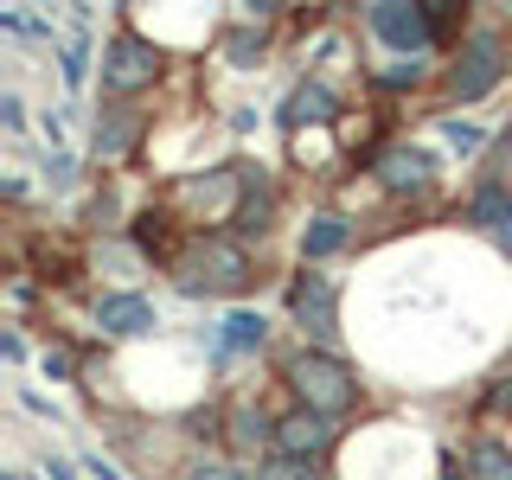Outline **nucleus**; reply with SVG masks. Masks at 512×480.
<instances>
[{"instance_id": "obj_16", "label": "nucleus", "mask_w": 512, "mask_h": 480, "mask_svg": "<svg viewBox=\"0 0 512 480\" xmlns=\"http://www.w3.org/2000/svg\"><path fill=\"white\" fill-rule=\"evenodd\" d=\"M468 218H474V224H487V231H506V224H512V186H506V180H487V186L474 192Z\"/></svg>"}, {"instance_id": "obj_26", "label": "nucleus", "mask_w": 512, "mask_h": 480, "mask_svg": "<svg viewBox=\"0 0 512 480\" xmlns=\"http://www.w3.org/2000/svg\"><path fill=\"white\" fill-rule=\"evenodd\" d=\"M0 128H7V135H20V128H26V96L20 90H0Z\"/></svg>"}, {"instance_id": "obj_5", "label": "nucleus", "mask_w": 512, "mask_h": 480, "mask_svg": "<svg viewBox=\"0 0 512 480\" xmlns=\"http://www.w3.org/2000/svg\"><path fill=\"white\" fill-rule=\"evenodd\" d=\"M288 320H295L314 346L333 340V333H340V288H333V276H320V269L301 263V276L288 282Z\"/></svg>"}, {"instance_id": "obj_10", "label": "nucleus", "mask_w": 512, "mask_h": 480, "mask_svg": "<svg viewBox=\"0 0 512 480\" xmlns=\"http://www.w3.org/2000/svg\"><path fill=\"white\" fill-rule=\"evenodd\" d=\"M96 327H103L109 340H141V333L160 327V314H154L148 295H103L96 301Z\"/></svg>"}, {"instance_id": "obj_19", "label": "nucleus", "mask_w": 512, "mask_h": 480, "mask_svg": "<svg viewBox=\"0 0 512 480\" xmlns=\"http://www.w3.org/2000/svg\"><path fill=\"white\" fill-rule=\"evenodd\" d=\"M0 32H13V39H32V45H52V26L39 20V13H26V7H0Z\"/></svg>"}, {"instance_id": "obj_1", "label": "nucleus", "mask_w": 512, "mask_h": 480, "mask_svg": "<svg viewBox=\"0 0 512 480\" xmlns=\"http://www.w3.org/2000/svg\"><path fill=\"white\" fill-rule=\"evenodd\" d=\"M173 282L186 288V295H244L256 282V256L237 244V237H186L180 250H173Z\"/></svg>"}, {"instance_id": "obj_8", "label": "nucleus", "mask_w": 512, "mask_h": 480, "mask_svg": "<svg viewBox=\"0 0 512 480\" xmlns=\"http://www.w3.org/2000/svg\"><path fill=\"white\" fill-rule=\"evenodd\" d=\"M372 173H378L384 192H429L436 186V160L423 148H410V141H391V148L372 160Z\"/></svg>"}, {"instance_id": "obj_24", "label": "nucleus", "mask_w": 512, "mask_h": 480, "mask_svg": "<svg viewBox=\"0 0 512 480\" xmlns=\"http://www.w3.org/2000/svg\"><path fill=\"white\" fill-rule=\"evenodd\" d=\"M378 84H384V90H416V84H423V58H397V64H384Z\"/></svg>"}, {"instance_id": "obj_6", "label": "nucleus", "mask_w": 512, "mask_h": 480, "mask_svg": "<svg viewBox=\"0 0 512 480\" xmlns=\"http://www.w3.org/2000/svg\"><path fill=\"white\" fill-rule=\"evenodd\" d=\"M365 26H372L378 45H391V52H404V58H423L429 39H436L416 0H372V7H365Z\"/></svg>"}, {"instance_id": "obj_14", "label": "nucleus", "mask_w": 512, "mask_h": 480, "mask_svg": "<svg viewBox=\"0 0 512 480\" xmlns=\"http://www.w3.org/2000/svg\"><path fill=\"white\" fill-rule=\"evenodd\" d=\"M218 346H224V352H263V346H269V320L250 314V308H231V314H224Z\"/></svg>"}, {"instance_id": "obj_12", "label": "nucleus", "mask_w": 512, "mask_h": 480, "mask_svg": "<svg viewBox=\"0 0 512 480\" xmlns=\"http://www.w3.org/2000/svg\"><path fill=\"white\" fill-rule=\"evenodd\" d=\"M346 218L340 212H314L308 218V231H301V263H327L333 250H346Z\"/></svg>"}, {"instance_id": "obj_9", "label": "nucleus", "mask_w": 512, "mask_h": 480, "mask_svg": "<svg viewBox=\"0 0 512 480\" xmlns=\"http://www.w3.org/2000/svg\"><path fill=\"white\" fill-rule=\"evenodd\" d=\"M276 180H269V167H244V192H237V237H269V224H276Z\"/></svg>"}, {"instance_id": "obj_7", "label": "nucleus", "mask_w": 512, "mask_h": 480, "mask_svg": "<svg viewBox=\"0 0 512 480\" xmlns=\"http://www.w3.org/2000/svg\"><path fill=\"white\" fill-rule=\"evenodd\" d=\"M333 442H340L333 416H320V410H308V404H295V410L276 416V448H282V455H308V461H320Z\"/></svg>"}, {"instance_id": "obj_11", "label": "nucleus", "mask_w": 512, "mask_h": 480, "mask_svg": "<svg viewBox=\"0 0 512 480\" xmlns=\"http://www.w3.org/2000/svg\"><path fill=\"white\" fill-rule=\"evenodd\" d=\"M276 116H282V128H327L333 116H340V96L320 84V77H301V84L282 96Z\"/></svg>"}, {"instance_id": "obj_25", "label": "nucleus", "mask_w": 512, "mask_h": 480, "mask_svg": "<svg viewBox=\"0 0 512 480\" xmlns=\"http://www.w3.org/2000/svg\"><path fill=\"white\" fill-rule=\"evenodd\" d=\"M39 372L52 378V384H64V378H77V352L71 346H45V359H39Z\"/></svg>"}, {"instance_id": "obj_2", "label": "nucleus", "mask_w": 512, "mask_h": 480, "mask_svg": "<svg viewBox=\"0 0 512 480\" xmlns=\"http://www.w3.org/2000/svg\"><path fill=\"white\" fill-rule=\"evenodd\" d=\"M288 391H295V404H308L320 416H346L352 404H359V378H352L346 359H333L327 346H301L295 359L282 365Z\"/></svg>"}, {"instance_id": "obj_30", "label": "nucleus", "mask_w": 512, "mask_h": 480, "mask_svg": "<svg viewBox=\"0 0 512 480\" xmlns=\"http://www.w3.org/2000/svg\"><path fill=\"white\" fill-rule=\"evenodd\" d=\"M45 474H52V480H71V461H58V455H52V461H45Z\"/></svg>"}, {"instance_id": "obj_28", "label": "nucleus", "mask_w": 512, "mask_h": 480, "mask_svg": "<svg viewBox=\"0 0 512 480\" xmlns=\"http://www.w3.org/2000/svg\"><path fill=\"white\" fill-rule=\"evenodd\" d=\"M0 359H7V365H20V359H26V340H20V333H13V327L0 333Z\"/></svg>"}, {"instance_id": "obj_29", "label": "nucleus", "mask_w": 512, "mask_h": 480, "mask_svg": "<svg viewBox=\"0 0 512 480\" xmlns=\"http://www.w3.org/2000/svg\"><path fill=\"white\" fill-rule=\"evenodd\" d=\"M244 7H250V20H276L288 0H244Z\"/></svg>"}, {"instance_id": "obj_23", "label": "nucleus", "mask_w": 512, "mask_h": 480, "mask_svg": "<svg viewBox=\"0 0 512 480\" xmlns=\"http://www.w3.org/2000/svg\"><path fill=\"white\" fill-rule=\"evenodd\" d=\"M442 135H448V148H461V154H480V148H487V128H480V122H461V116H448Z\"/></svg>"}, {"instance_id": "obj_13", "label": "nucleus", "mask_w": 512, "mask_h": 480, "mask_svg": "<svg viewBox=\"0 0 512 480\" xmlns=\"http://www.w3.org/2000/svg\"><path fill=\"white\" fill-rule=\"evenodd\" d=\"M135 141H141V116H135V109H103V116H96V154H103V160L128 154Z\"/></svg>"}, {"instance_id": "obj_4", "label": "nucleus", "mask_w": 512, "mask_h": 480, "mask_svg": "<svg viewBox=\"0 0 512 480\" xmlns=\"http://www.w3.org/2000/svg\"><path fill=\"white\" fill-rule=\"evenodd\" d=\"M160 71H167V52H160L154 39H141V32H116V39H109V52H103V90L109 96L148 90Z\"/></svg>"}, {"instance_id": "obj_33", "label": "nucleus", "mask_w": 512, "mask_h": 480, "mask_svg": "<svg viewBox=\"0 0 512 480\" xmlns=\"http://www.w3.org/2000/svg\"><path fill=\"white\" fill-rule=\"evenodd\" d=\"M500 7H512V0H500Z\"/></svg>"}, {"instance_id": "obj_18", "label": "nucleus", "mask_w": 512, "mask_h": 480, "mask_svg": "<svg viewBox=\"0 0 512 480\" xmlns=\"http://www.w3.org/2000/svg\"><path fill=\"white\" fill-rule=\"evenodd\" d=\"M256 480H320V461L308 455H282V448H269V461H263V474Z\"/></svg>"}, {"instance_id": "obj_32", "label": "nucleus", "mask_w": 512, "mask_h": 480, "mask_svg": "<svg viewBox=\"0 0 512 480\" xmlns=\"http://www.w3.org/2000/svg\"><path fill=\"white\" fill-rule=\"evenodd\" d=\"M7 480H32V474H26V468H13V474H7Z\"/></svg>"}, {"instance_id": "obj_3", "label": "nucleus", "mask_w": 512, "mask_h": 480, "mask_svg": "<svg viewBox=\"0 0 512 480\" xmlns=\"http://www.w3.org/2000/svg\"><path fill=\"white\" fill-rule=\"evenodd\" d=\"M500 77H506V39L500 32H468L461 39V52L448 58V96L455 103H480L487 90H500Z\"/></svg>"}, {"instance_id": "obj_27", "label": "nucleus", "mask_w": 512, "mask_h": 480, "mask_svg": "<svg viewBox=\"0 0 512 480\" xmlns=\"http://www.w3.org/2000/svg\"><path fill=\"white\" fill-rule=\"evenodd\" d=\"M186 480H250L244 468H231V461H199V468H192Z\"/></svg>"}, {"instance_id": "obj_20", "label": "nucleus", "mask_w": 512, "mask_h": 480, "mask_svg": "<svg viewBox=\"0 0 512 480\" xmlns=\"http://www.w3.org/2000/svg\"><path fill=\"white\" fill-rule=\"evenodd\" d=\"M263 45H269V39H263V20H250V26H237L231 39H224V52H231L237 71H250V64L263 58Z\"/></svg>"}, {"instance_id": "obj_22", "label": "nucleus", "mask_w": 512, "mask_h": 480, "mask_svg": "<svg viewBox=\"0 0 512 480\" xmlns=\"http://www.w3.org/2000/svg\"><path fill=\"white\" fill-rule=\"evenodd\" d=\"M416 7H423L429 32H436V39H448V32L461 26V13H468V0H416Z\"/></svg>"}, {"instance_id": "obj_17", "label": "nucleus", "mask_w": 512, "mask_h": 480, "mask_svg": "<svg viewBox=\"0 0 512 480\" xmlns=\"http://www.w3.org/2000/svg\"><path fill=\"white\" fill-rule=\"evenodd\" d=\"M167 212H141L135 224H128V237H135V250L141 256H154V263H173V250H180V244H167Z\"/></svg>"}, {"instance_id": "obj_21", "label": "nucleus", "mask_w": 512, "mask_h": 480, "mask_svg": "<svg viewBox=\"0 0 512 480\" xmlns=\"http://www.w3.org/2000/svg\"><path fill=\"white\" fill-rule=\"evenodd\" d=\"M58 64H64V90H84V77H90V39L84 32L71 45H58Z\"/></svg>"}, {"instance_id": "obj_15", "label": "nucleus", "mask_w": 512, "mask_h": 480, "mask_svg": "<svg viewBox=\"0 0 512 480\" xmlns=\"http://www.w3.org/2000/svg\"><path fill=\"white\" fill-rule=\"evenodd\" d=\"M468 480H512V442L480 436V442L468 448Z\"/></svg>"}, {"instance_id": "obj_31", "label": "nucleus", "mask_w": 512, "mask_h": 480, "mask_svg": "<svg viewBox=\"0 0 512 480\" xmlns=\"http://www.w3.org/2000/svg\"><path fill=\"white\" fill-rule=\"evenodd\" d=\"M500 250H506V256H512V224H506V231H500Z\"/></svg>"}]
</instances>
